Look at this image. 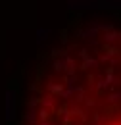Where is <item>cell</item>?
Returning a JSON list of instances; mask_svg holds the SVG:
<instances>
[{
  "label": "cell",
  "mask_w": 121,
  "mask_h": 125,
  "mask_svg": "<svg viewBox=\"0 0 121 125\" xmlns=\"http://www.w3.org/2000/svg\"><path fill=\"white\" fill-rule=\"evenodd\" d=\"M46 89L50 91V94H58V96H61V94H63V83L48 81V83H46Z\"/></svg>",
  "instance_id": "obj_1"
},
{
  "label": "cell",
  "mask_w": 121,
  "mask_h": 125,
  "mask_svg": "<svg viewBox=\"0 0 121 125\" xmlns=\"http://www.w3.org/2000/svg\"><path fill=\"white\" fill-rule=\"evenodd\" d=\"M40 102H42V106H44L46 110H54V96H52V94L44 96V98H42Z\"/></svg>",
  "instance_id": "obj_2"
},
{
  "label": "cell",
  "mask_w": 121,
  "mask_h": 125,
  "mask_svg": "<svg viewBox=\"0 0 121 125\" xmlns=\"http://www.w3.org/2000/svg\"><path fill=\"white\" fill-rule=\"evenodd\" d=\"M37 114H39V112H35V110H27V112H25V121H27V123H35V121H37Z\"/></svg>",
  "instance_id": "obj_3"
},
{
  "label": "cell",
  "mask_w": 121,
  "mask_h": 125,
  "mask_svg": "<svg viewBox=\"0 0 121 125\" xmlns=\"http://www.w3.org/2000/svg\"><path fill=\"white\" fill-rule=\"evenodd\" d=\"M91 65H98V60H94V58H85L83 63H81V69H89Z\"/></svg>",
  "instance_id": "obj_4"
},
{
  "label": "cell",
  "mask_w": 121,
  "mask_h": 125,
  "mask_svg": "<svg viewBox=\"0 0 121 125\" xmlns=\"http://www.w3.org/2000/svg\"><path fill=\"white\" fill-rule=\"evenodd\" d=\"M115 39H119V33L110 31V33H106V35H104V41H106V42H113Z\"/></svg>",
  "instance_id": "obj_5"
},
{
  "label": "cell",
  "mask_w": 121,
  "mask_h": 125,
  "mask_svg": "<svg viewBox=\"0 0 121 125\" xmlns=\"http://www.w3.org/2000/svg\"><path fill=\"white\" fill-rule=\"evenodd\" d=\"M39 102H40V100H39L37 96H33V98H29V102H27V106H29V110H35V106H37Z\"/></svg>",
  "instance_id": "obj_6"
},
{
  "label": "cell",
  "mask_w": 121,
  "mask_h": 125,
  "mask_svg": "<svg viewBox=\"0 0 121 125\" xmlns=\"http://www.w3.org/2000/svg\"><path fill=\"white\" fill-rule=\"evenodd\" d=\"M48 114H50V112H48L46 108H42L40 112H39V117H40V121H48Z\"/></svg>",
  "instance_id": "obj_7"
},
{
  "label": "cell",
  "mask_w": 121,
  "mask_h": 125,
  "mask_svg": "<svg viewBox=\"0 0 121 125\" xmlns=\"http://www.w3.org/2000/svg\"><path fill=\"white\" fill-rule=\"evenodd\" d=\"M117 52H119V50H117L115 46H106V54L110 56V58H111V56H115Z\"/></svg>",
  "instance_id": "obj_8"
},
{
  "label": "cell",
  "mask_w": 121,
  "mask_h": 125,
  "mask_svg": "<svg viewBox=\"0 0 121 125\" xmlns=\"http://www.w3.org/2000/svg\"><path fill=\"white\" fill-rule=\"evenodd\" d=\"M60 35H61V37H60V39H61V42H67V39H69L67 35H69V33H67V31H61Z\"/></svg>",
  "instance_id": "obj_9"
},
{
  "label": "cell",
  "mask_w": 121,
  "mask_h": 125,
  "mask_svg": "<svg viewBox=\"0 0 121 125\" xmlns=\"http://www.w3.org/2000/svg\"><path fill=\"white\" fill-rule=\"evenodd\" d=\"M85 102H87V106H91V108L94 106V100H92V98H85Z\"/></svg>",
  "instance_id": "obj_10"
},
{
  "label": "cell",
  "mask_w": 121,
  "mask_h": 125,
  "mask_svg": "<svg viewBox=\"0 0 121 125\" xmlns=\"http://www.w3.org/2000/svg\"><path fill=\"white\" fill-rule=\"evenodd\" d=\"M29 89H31V91H39V85H35V83H31V85H29Z\"/></svg>",
  "instance_id": "obj_11"
},
{
  "label": "cell",
  "mask_w": 121,
  "mask_h": 125,
  "mask_svg": "<svg viewBox=\"0 0 121 125\" xmlns=\"http://www.w3.org/2000/svg\"><path fill=\"white\" fill-rule=\"evenodd\" d=\"M40 125H50V121H40Z\"/></svg>",
  "instance_id": "obj_12"
},
{
  "label": "cell",
  "mask_w": 121,
  "mask_h": 125,
  "mask_svg": "<svg viewBox=\"0 0 121 125\" xmlns=\"http://www.w3.org/2000/svg\"><path fill=\"white\" fill-rule=\"evenodd\" d=\"M117 125H121V123H117Z\"/></svg>",
  "instance_id": "obj_13"
}]
</instances>
